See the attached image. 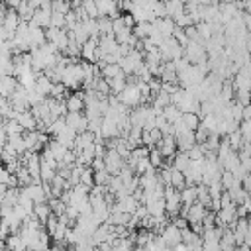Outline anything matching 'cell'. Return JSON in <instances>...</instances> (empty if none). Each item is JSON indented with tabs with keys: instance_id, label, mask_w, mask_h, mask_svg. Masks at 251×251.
Masks as SVG:
<instances>
[{
	"instance_id": "28",
	"label": "cell",
	"mask_w": 251,
	"mask_h": 251,
	"mask_svg": "<svg viewBox=\"0 0 251 251\" xmlns=\"http://www.w3.org/2000/svg\"><path fill=\"white\" fill-rule=\"evenodd\" d=\"M82 10H84L86 16L92 18V20H98V18H100V14H98V6H96L94 0H84V2H82Z\"/></svg>"
},
{
	"instance_id": "10",
	"label": "cell",
	"mask_w": 251,
	"mask_h": 251,
	"mask_svg": "<svg viewBox=\"0 0 251 251\" xmlns=\"http://www.w3.org/2000/svg\"><path fill=\"white\" fill-rule=\"evenodd\" d=\"M18 84L20 82H18L16 76H2L0 78V94H2V98H10L16 92Z\"/></svg>"
},
{
	"instance_id": "47",
	"label": "cell",
	"mask_w": 251,
	"mask_h": 251,
	"mask_svg": "<svg viewBox=\"0 0 251 251\" xmlns=\"http://www.w3.org/2000/svg\"><path fill=\"white\" fill-rule=\"evenodd\" d=\"M243 24L247 29H251V14L249 12H243Z\"/></svg>"
},
{
	"instance_id": "5",
	"label": "cell",
	"mask_w": 251,
	"mask_h": 251,
	"mask_svg": "<svg viewBox=\"0 0 251 251\" xmlns=\"http://www.w3.org/2000/svg\"><path fill=\"white\" fill-rule=\"evenodd\" d=\"M67 110L69 112H84L86 104H84V92H73L67 96Z\"/></svg>"
},
{
	"instance_id": "23",
	"label": "cell",
	"mask_w": 251,
	"mask_h": 251,
	"mask_svg": "<svg viewBox=\"0 0 251 251\" xmlns=\"http://www.w3.org/2000/svg\"><path fill=\"white\" fill-rule=\"evenodd\" d=\"M180 198H182V206H192L194 202H198L196 186H186L184 190H180Z\"/></svg>"
},
{
	"instance_id": "2",
	"label": "cell",
	"mask_w": 251,
	"mask_h": 251,
	"mask_svg": "<svg viewBox=\"0 0 251 251\" xmlns=\"http://www.w3.org/2000/svg\"><path fill=\"white\" fill-rule=\"evenodd\" d=\"M65 120H67V126L76 133L88 131V118L84 116V112H69Z\"/></svg>"
},
{
	"instance_id": "33",
	"label": "cell",
	"mask_w": 251,
	"mask_h": 251,
	"mask_svg": "<svg viewBox=\"0 0 251 251\" xmlns=\"http://www.w3.org/2000/svg\"><path fill=\"white\" fill-rule=\"evenodd\" d=\"M110 180H112V175H110L108 171H98V173H94V184H96V186H108Z\"/></svg>"
},
{
	"instance_id": "51",
	"label": "cell",
	"mask_w": 251,
	"mask_h": 251,
	"mask_svg": "<svg viewBox=\"0 0 251 251\" xmlns=\"http://www.w3.org/2000/svg\"><path fill=\"white\" fill-rule=\"evenodd\" d=\"M90 251H100V249H98V247H94V249H90Z\"/></svg>"
},
{
	"instance_id": "44",
	"label": "cell",
	"mask_w": 251,
	"mask_h": 251,
	"mask_svg": "<svg viewBox=\"0 0 251 251\" xmlns=\"http://www.w3.org/2000/svg\"><path fill=\"white\" fill-rule=\"evenodd\" d=\"M12 176H14V175H12L6 167L0 171V180H2V184H6V186H8V184H10V180H12Z\"/></svg>"
},
{
	"instance_id": "41",
	"label": "cell",
	"mask_w": 251,
	"mask_h": 251,
	"mask_svg": "<svg viewBox=\"0 0 251 251\" xmlns=\"http://www.w3.org/2000/svg\"><path fill=\"white\" fill-rule=\"evenodd\" d=\"M194 133H196V143H206L212 131H210V129H206V127H204V126L200 124V127H198V129H196Z\"/></svg>"
},
{
	"instance_id": "42",
	"label": "cell",
	"mask_w": 251,
	"mask_h": 251,
	"mask_svg": "<svg viewBox=\"0 0 251 251\" xmlns=\"http://www.w3.org/2000/svg\"><path fill=\"white\" fill-rule=\"evenodd\" d=\"M112 25H114V35H116V33H122L124 29H127V25H126V22H124V16L112 20Z\"/></svg>"
},
{
	"instance_id": "21",
	"label": "cell",
	"mask_w": 251,
	"mask_h": 251,
	"mask_svg": "<svg viewBox=\"0 0 251 251\" xmlns=\"http://www.w3.org/2000/svg\"><path fill=\"white\" fill-rule=\"evenodd\" d=\"M182 124H184V127H188L190 131H196V129L200 127L202 120H200L198 114H194V112H186V114H182Z\"/></svg>"
},
{
	"instance_id": "7",
	"label": "cell",
	"mask_w": 251,
	"mask_h": 251,
	"mask_svg": "<svg viewBox=\"0 0 251 251\" xmlns=\"http://www.w3.org/2000/svg\"><path fill=\"white\" fill-rule=\"evenodd\" d=\"M210 210L204 206V204H200V202H194L192 206H190V210H188V216H186V220L190 222V224H198V222H204V218H206V214H208Z\"/></svg>"
},
{
	"instance_id": "14",
	"label": "cell",
	"mask_w": 251,
	"mask_h": 251,
	"mask_svg": "<svg viewBox=\"0 0 251 251\" xmlns=\"http://www.w3.org/2000/svg\"><path fill=\"white\" fill-rule=\"evenodd\" d=\"M33 216L45 226V222L53 216V210H51V206H49V202H43V204H35V208H33Z\"/></svg>"
},
{
	"instance_id": "39",
	"label": "cell",
	"mask_w": 251,
	"mask_h": 251,
	"mask_svg": "<svg viewBox=\"0 0 251 251\" xmlns=\"http://www.w3.org/2000/svg\"><path fill=\"white\" fill-rule=\"evenodd\" d=\"M71 12V4L69 2H63V0H57L53 2V14H69Z\"/></svg>"
},
{
	"instance_id": "1",
	"label": "cell",
	"mask_w": 251,
	"mask_h": 251,
	"mask_svg": "<svg viewBox=\"0 0 251 251\" xmlns=\"http://www.w3.org/2000/svg\"><path fill=\"white\" fill-rule=\"evenodd\" d=\"M165 208H167V216H171V218L180 216V210H182L180 190H176L173 186H165Z\"/></svg>"
},
{
	"instance_id": "45",
	"label": "cell",
	"mask_w": 251,
	"mask_h": 251,
	"mask_svg": "<svg viewBox=\"0 0 251 251\" xmlns=\"http://www.w3.org/2000/svg\"><path fill=\"white\" fill-rule=\"evenodd\" d=\"M92 171H94V173L106 171V161H104V159H94V161H92Z\"/></svg>"
},
{
	"instance_id": "24",
	"label": "cell",
	"mask_w": 251,
	"mask_h": 251,
	"mask_svg": "<svg viewBox=\"0 0 251 251\" xmlns=\"http://www.w3.org/2000/svg\"><path fill=\"white\" fill-rule=\"evenodd\" d=\"M120 75H126L120 65H106V67L102 69V78H106V80H114V78H118Z\"/></svg>"
},
{
	"instance_id": "43",
	"label": "cell",
	"mask_w": 251,
	"mask_h": 251,
	"mask_svg": "<svg viewBox=\"0 0 251 251\" xmlns=\"http://www.w3.org/2000/svg\"><path fill=\"white\" fill-rule=\"evenodd\" d=\"M171 224H173V226H176L180 231H182V229H186V227L190 226V222H188L186 218H182V216H176V218H173V222H171Z\"/></svg>"
},
{
	"instance_id": "34",
	"label": "cell",
	"mask_w": 251,
	"mask_h": 251,
	"mask_svg": "<svg viewBox=\"0 0 251 251\" xmlns=\"http://www.w3.org/2000/svg\"><path fill=\"white\" fill-rule=\"evenodd\" d=\"M227 139H229V145H231V149L239 153V149L243 147V135H241V131H235V133L227 135Z\"/></svg>"
},
{
	"instance_id": "35",
	"label": "cell",
	"mask_w": 251,
	"mask_h": 251,
	"mask_svg": "<svg viewBox=\"0 0 251 251\" xmlns=\"http://www.w3.org/2000/svg\"><path fill=\"white\" fill-rule=\"evenodd\" d=\"M67 90H69V88H67L63 82H59V84H53V90H51V98H55V100H67V98H65Z\"/></svg>"
},
{
	"instance_id": "4",
	"label": "cell",
	"mask_w": 251,
	"mask_h": 251,
	"mask_svg": "<svg viewBox=\"0 0 251 251\" xmlns=\"http://www.w3.org/2000/svg\"><path fill=\"white\" fill-rule=\"evenodd\" d=\"M157 149L163 153V157H165V159H173V157L176 155V149H178L175 135H165V137H163V141L157 145Z\"/></svg>"
},
{
	"instance_id": "12",
	"label": "cell",
	"mask_w": 251,
	"mask_h": 251,
	"mask_svg": "<svg viewBox=\"0 0 251 251\" xmlns=\"http://www.w3.org/2000/svg\"><path fill=\"white\" fill-rule=\"evenodd\" d=\"M24 190L29 194V198L33 200V204H43V202H47V194H45V190H43V184H31V186H25Z\"/></svg>"
},
{
	"instance_id": "22",
	"label": "cell",
	"mask_w": 251,
	"mask_h": 251,
	"mask_svg": "<svg viewBox=\"0 0 251 251\" xmlns=\"http://www.w3.org/2000/svg\"><path fill=\"white\" fill-rule=\"evenodd\" d=\"M190 163H192V161H190V157H188L186 153H182V151H178V153L175 155V159H173V167H175V169H178V171H182V173L190 167Z\"/></svg>"
},
{
	"instance_id": "11",
	"label": "cell",
	"mask_w": 251,
	"mask_h": 251,
	"mask_svg": "<svg viewBox=\"0 0 251 251\" xmlns=\"http://www.w3.org/2000/svg\"><path fill=\"white\" fill-rule=\"evenodd\" d=\"M16 120L22 124V127H24L25 131H37V127H39V122L35 120V116L31 114V110L18 114V118H16Z\"/></svg>"
},
{
	"instance_id": "18",
	"label": "cell",
	"mask_w": 251,
	"mask_h": 251,
	"mask_svg": "<svg viewBox=\"0 0 251 251\" xmlns=\"http://www.w3.org/2000/svg\"><path fill=\"white\" fill-rule=\"evenodd\" d=\"M35 90H37L41 96L49 98V96H51V90H53V82H51L45 75H41V76L37 78V82H35Z\"/></svg>"
},
{
	"instance_id": "30",
	"label": "cell",
	"mask_w": 251,
	"mask_h": 251,
	"mask_svg": "<svg viewBox=\"0 0 251 251\" xmlns=\"http://www.w3.org/2000/svg\"><path fill=\"white\" fill-rule=\"evenodd\" d=\"M222 186H224V190H231L239 180H235V176H233V173L231 171H224L222 173Z\"/></svg>"
},
{
	"instance_id": "27",
	"label": "cell",
	"mask_w": 251,
	"mask_h": 251,
	"mask_svg": "<svg viewBox=\"0 0 251 251\" xmlns=\"http://www.w3.org/2000/svg\"><path fill=\"white\" fill-rule=\"evenodd\" d=\"M75 41L78 43V45H84V43H88L90 41V35H88V31L84 29V25L82 24H78L76 27H75Z\"/></svg>"
},
{
	"instance_id": "20",
	"label": "cell",
	"mask_w": 251,
	"mask_h": 251,
	"mask_svg": "<svg viewBox=\"0 0 251 251\" xmlns=\"http://www.w3.org/2000/svg\"><path fill=\"white\" fill-rule=\"evenodd\" d=\"M171 186L176 188V190H184V188L188 186V184H186V176H184V173L178 171V169H175V167H173V173H171Z\"/></svg>"
},
{
	"instance_id": "13",
	"label": "cell",
	"mask_w": 251,
	"mask_h": 251,
	"mask_svg": "<svg viewBox=\"0 0 251 251\" xmlns=\"http://www.w3.org/2000/svg\"><path fill=\"white\" fill-rule=\"evenodd\" d=\"M165 6H167V18L176 20L178 16L186 14V4H182V2L173 0V2H165Z\"/></svg>"
},
{
	"instance_id": "8",
	"label": "cell",
	"mask_w": 251,
	"mask_h": 251,
	"mask_svg": "<svg viewBox=\"0 0 251 251\" xmlns=\"http://www.w3.org/2000/svg\"><path fill=\"white\" fill-rule=\"evenodd\" d=\"M118 47H120V43L116 41V35H102V37H100L98 49H100L104 55H114V53H118Z\"/></svg>"
},
{
	"instance_id": "50",
	"label": "cell",
	"mask_w": 251,
	"mask_h": 251,
	"mask_svg": "<svg viewBox=\"0 0 251 251\" xmlns=\"http://www.w3.org/2000/svg\"><path fill=\"white\" fill-rule=\"evenodd\" d=\"M173 251H192L188 245H184V243H180V245H176V247H173Z\"/></svg>"
},
{
	"instance_id": "49",
	"label": "cell",
	"mask_w": 251,
	"mask_h": 251,
	"mask_svg": "<svg viewBox=\"0 0 251 251\" xmlns=\"http://www.w3.org/2000/svg\"><path fill=\"white\" fill-rule=\"evenodd\" d=\"M243 120H251V104L243 108Z\"/></svg>"
},
{
	"instance_id": "19",
	"label": "cell",
	"mask_w": 251,
	"mask_h": 251,
	"mask_svg": "<svg viewBox=\"0 0 251 251\" xmlns=\"http://www.w3.org/2000/svg\"><path fill=\"white\" fill-rule=\"evenodd\" d=\"M39 157H41V165H43V167H49V169H53V171H59V161L55 159V155L51 153L49 147H45V149L39 153Z\"/></svg>"
},
{
	"instance_id": "32",
	"label": "cell",
	"mask_w": 251,
	"mask_h": 251,
	"mask_svg": "<svg viewBox=\"0 0 251 251\" xmlns=\"http://www.w3.org/2000/svg\"><path fill=\"white\" fill-rule=\"evenodd\" d=\"M173 102H171V94H167V92H159L157 96H155V100H153V106H157V108H161V110H165L167 106H171Z\"/></svg>"
},
{
	"instance_id": "25",
	"label": "cell",
	"mask_w": 251,
	"mask_h": 251,
	"mask_svg": "<svg viewBox=\"0 0 251 251\" xmlns=\"http://www.w3.org/2000/svg\"><path fill=\"white\" fill-rule=\"evenodd\" d=\"M98 29H100V37L102 35H114L112 18H98Z\"/></svg>"
},
{
	"instance_id": "38",
	"label": "cell",
	"mask_w": 251,
	"mask_h": 251,
	"mask_svg": "<svg viewBox=\"0 0 251 251\" xmlns=\"http://www.w3.org/2000/svg\"><path fill=\"white\" fill-rule=\"evenodd\" d=\"M235 102L241 104L243 108L251 104V92L249 90H235Z\"/></svg>"
},
{
	"instance_id": "6",
	"label": "cell",
	"mask_w": 251,
	"mask_h": 251,
	"mask_svg": "<svg viewBox=\"0 0 251 251\" xmlns=\"http://www.w3.org/2000/svg\"><path fill=\"white\" fill-rule=\"evenodd\" d=\"M100 135L104 139H116V137H120V126H118V122L112 120V118H104Z\"/></svg>"
},
{
	"instance_id": "36",
	"label": "cell",
	"mask_w": 251,
	"mask_h": 251,
	"mask_svg": "<svg viewBox=\"0 0 251 251\" xmlns=\"http://www.w3.org/2000/svg\"><path fill=\"white\" fill-rule=\"evenodd\" d=\"M229 110H231V120H235V122H243V106L241 104H237L235 100L229 104Z\"/></svg>"
},
{
	"instance_id": "17",
	"label": "cell",
	"mask_w": 251,
	"mask_h": 251,
	"mask_svg": "<svg viewBox=\"0 0 251 251\" xmlns=\"http://www.w3.org/2000/svg\"><path fill=\"white\" fill-rule=\"evenodd\" d=\"M0 127H4L10 137H12V135H24V133H25V129L22 127V124H20L18 120H2V126H0Z\"/></svg>"
},
{
	"instance_id": "29",
	"label": "cell",
	"mask_w": 251,
	"mask_h": 251,
	"mask_svg": "<svg viewBox=\"0 0 251 251\" xmlns=\"http://www.w3.org/2000/svg\"><path fill=\"white\" fill-rule=\"evenodd\" d=\"M82 25H84V29L88 31V35H90V39L92 37H100V29H98V20H92V18H88L86 22H80Z\"/></svg>"
},
{
	"instance_id": "9",
	"label": "cell",
	"mask_w": 251,
	"mask_h": 251,
	"mask_svg": "<svg viewBox=\"0 0 251 251\" xmlns=\"http://www.w3.org/2000/svg\"><path fill=\"white\" fill-rule=\"evenodd\" d=\"M153 25H155V29H159L165 37H173L175 29H176V24H175L173 18H161V20H155Z\"/></svg>"
},
{
	"instance_id": "48",
	"label": "cell",
	"mask_w": 251,
	"mask_h": 251,
	"mask_svg": "<svg viewBox=\"0 0 251 251\" xmlns=\"http://www.w3.org/2000/svg\"><path fill=\"white\" fill-rule=\"evenodd\" d=\"M243 188H245L247 192H251V173L245 176V180H243Z\"/></svg>"
},
{
	"instance_id": "16",
	"label": "cell",
	"mask_w": 251,
	"mask_h": 251,
	"mask_svg": "<svg viewBox=\"0 0 251 251\" xmlns=\"http://www.w3.org/2000/svg\"><path fill=\"white\" fill-rule=\"evenodd\" d=\"M151 33H153V24H151V22H141V24H137V25L133 27V35H135L139 41L151 37Z\"/></svg>"
},
{
	"instance_id": "46",
	"label": "cell",
	"mask_w": 251,
	"mask_h": 251,
	"mask_svg": "<svg viewBox=\"0 0 251 251\" xmlns=\"http://www.w3.org/2000/svg\"><path fill=\"white\" fill-rule=\"evenodd\" d=\"M57 33H59V29H55V27H47V29H45V37H47V41L53 43L55 37H57Z\"/></svg>"
},
{
	"instance_id": "31",
	"label": "cell",
	"mask_w": 251,
	"mask_h": 251,
	"mask_svg": "<svg viewBox=\"0 0 251 251\" xmlns=\"http://www.w3.org/2000/svg\"><path fill=\"white\" fill-rule=\"evenodd\" d=\"M49 206H51V210H53V214L55 216H65V212H67V204L61 200V198H51L49 200Z\"/></svg>"
},
{
	"instance_id": "26",
	"label": "cell",
	"mask_w": 251,
	"mask_h": 251,
	"mask_svg": "<svg viewBox=\"0 0 251 251\" xmlns=\"http://www.w3.org/2000/svg\"><path fill=\"white\" fill-rule=\"evenodd\" d=\"M149 163L159 171V169H163V165H165V157H163V153L157 149V145L151 149V155H149Z\"/></svg>"
},
{
	"instance_id": "15",
	"label": "cell",
	"mask_w": 251,
	"mask_h": 251,
	"mask_svg": "<svg viewBox=\"0 0 251 251\" xmlns=\"http://www.w3.org/2000/svg\"><path fill=\"white\" fill-rule=\"evenodd\" d=\"M47 147L51 149V153L55 155V159H57L59 163H61V161L65 159V155L71 151V149H67V147H65V145L59 141V139H55V137H51V141H49V145H47Z\"/></svg>"
},
{
	"instance_id": "37",
	"label": "cell",
	"mask_w": 251,
	"mask_h": 251,
	"mask_svg": "<svg viewBox=\"0 0 251 251\" xmlns=\"http://www.w3.org/2000/svg\"><path fill=\"white\" fill-rule=\"evenodd\" d=\"M80 184H84V186H88V188L94 186V171H92V167H86V169H84V173H82V176H80Z\"/></svg>"
},
{
	"instance_id": "40",
	"label": "cell",
	"mask_w": 251,
	"mask_h": 251,
	"mask_svg": "<svg viewBox=\"0 0 251 251\" xmlns=\"http://www.w3.org/2000/svg\"><path fill=\"white\" fill-rule=\"evenodd\" d=\"M57 227H59V216H51L47 222H45V231L49 233V235H53L55 231H57Z\"/></svg>"
},
{
	"instance_id": "3",
	"label": "cell",
	"mask_w": 251,
	"mask_h": 251,
	"mask_svg": "<svg viewBox=\"0 0 251 251\" xmlns=\"http://www.w3.org/2000/svg\"><path fill=\"white\" fill-rule=\"evenodd\" d=\"M161 237L165 239V243H167L171 249L182 243V231H180L176 226H173V224H169V226L165 227V231L161 233Z\"/></svg>"
}]
</instances>
